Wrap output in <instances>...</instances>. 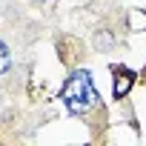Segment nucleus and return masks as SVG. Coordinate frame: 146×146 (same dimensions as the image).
Wrapping results in <instances>:
<instances>
[{
	"label": "nucleus",
	"instance_id": "f257e3e1",
	"mask_svg": "<svg viewBox=\"0 0 146 146\" xmlns=\"http://www.w3.org/2000/svg\"><path fill=\"white\" fill-rule=\"evenodd\" d=\"M60 100L69 109V115H86V112H92L98 106V92L92 86V75H89L86 69L75 72V75L63 83Z\"/></svg>",
	"mask_w": 146,
	"mask_h": 146
},
{
	"label": "nucleus",
	"instance_id": "f03ea898",
	"mask_svg": "<svg viewBox=\"0 0 146 146\" xmlns=\"http://www.w3.org/2000/svg\"><path fill=\"white\" fill-rule=\"evenodd\" d=\"M132 83H135V72L117 66V69H115V98H123V95L132 89Z\"/></svg>",
	"mask_w": 146,
	"mask_h": 146
},
{
	"label": "nucleus",
	"instance_id": "7ed1b4c3",
	"mask_svg": "<svg viewBox=\"0 0 146 146\" xmlns=\"http://www.w3.org/2000/svg\"><path fill=\"white\" fill-rule=\"evenodd\" d=\"M9 63H12V57H9V49L0 43V75H3V72L9 69Z\"/></svg>",
	"mask_w": 146,
	"mask_h": 146
},
{
	"label": "nucleus",
	"instance_id": "20e7f679",
	"mask_svg": "<svg viewBox=\"0 0 146 146\" xmlns=\"http://www.w3.org/2000/svg\"><path fill=\"white\" fill-rule=\"evenodd\" d=\"M98 46H100V49H103V46L109 49V46H112V35H98Z\"/></svg>",
	"mask_w": 146,
	"mask_h": 146
},
{
	"label": "nucleus",
	"instance_id": "39448f33",
	"mask_svg": "<svg viewBox=\"0 0 146 146\" xmlns=\"http://www.w3.org/2000/svg\"><path fill=\"white\" fill-rule=\"evenodd\" d=\"M35 3H43V0H35Z\"/></svg>",
	"mask_w": 146,
	"mask_h": 146
}]
</instances>
